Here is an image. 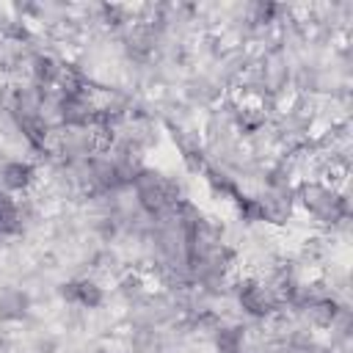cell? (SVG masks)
I'll return each instance as SVG.
<instances>
[{
	"mask_svg": "<svg viewBox=\"0 0 353 353\" xmlns=\"http://www.w3.org/2000/svg\"><path fill=\"white\" fill-rule=\"evenodd\" d=\"M19 229H22L19 204L8 193H0V234H17Z\"/></svg>",
	"mask_w": 353,
	"mask_h": 353,
	"instance_id": "obj_4",
	"label": "cell"
},
{
	"mask_svg": "<svg viewBox=\"0 0 353 353\" xmlns=\"http://www.w3.org/2000/svg\"><path fill=\"white\" fill-rule=\"evenodd\" d=\"M63 298L83 306V309H94L102 303V292L94 281H72V284H63Z\"/></svg>",
	"mask_w": 353,
	"mask_h": 353,
	"instance_id": "obj_2",
	"label": "cell"
},
{
	"mask_svg": "<svg viewBox=\"0 0 353 353\" xmlns=\"http://www.w3.org/2000/svg\"><path fill=\"white\" fill-rule=\"evenodd\" d=\"M0 182L6 185V190H22V188H28L33 182V168L28 163H22V160H11V163L3 165Z\"/></svg>",
	"mask_w": 353,
	"mask_h": 353,
	"instance_id": "obj_3",
	"label": "cell"
},
{
	"mask_svg": "<svg viewBox=\"0 0 353 353\" xmlns=\"http://www.w3.org/2000/svg\"><path fill=\"white\" fill-rule=\"evenodd\" d=\"M240 306H243L248 314H254V317H265V314H270V312L276 309V298H273V292H270L268 287H262V284H245V287L240 290Z\"/></svg>",
	"mask_w": 353,
	"mask_h": 353,
	"instance_id": "obj_1",
	"label": "cell"
},
{
	"mask_svg": "<svg viewBox=\"0 0 353 353\" xmlns=\"http://www.w3.org/2000/svg\"><path fill=\"white\" fill-rule=\"evenodd\" d=\"M99 353H110V350H99Z\"/></svg>",
	"mask_w": 353,
	"mask_h": 353,
	"instance_id": "obj_5",
	"label": "cell"
}]
</instances>
